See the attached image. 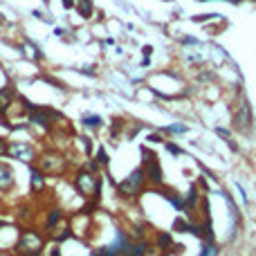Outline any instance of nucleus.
I'll use <instances>...</instances> for the list:
<instances>
[{
	"label": "nucleus",
	"instance_id": "nucleus-8",
	"mask_svg": "<svg viewBox=\"0 0 256 256\" xmlns=\"http://www.w3.org/2000/svg\"><path fill=\"white\" fill-rule=\"evenodd\" d=\"M76 9H79V16L90 18L94 12V4H92V0H76Z\"/></svg>",
	"mask_w": 256,
	"mask_h": 256
},
{
	"label": "nucleus",
	"instance_id": "nucleus-13",
	"mask_svg": "<svg viewBox=\"0 0 256 256\" xmlns=\"http://www.w3.org/2000/svg\"><path fill=\"white\" fill-rule=\"evenodd\" d=\"M200 256H218V248L214 243H204L202 252H200Z\"/></svg>",
	"mask_w": 256,
	"mask_h": 256
},
{
	"label": "nucleus",
	"instance_id": "nucleus-11",
	"mask_svg": "<svg viewBox=\"0 0 256 256\" xmlns=\"http://www.w3.org/2000/svg\"><path fill=\"white\" fill-rule=\"evenodd\" d=\"M43 184H45L43 173H38V171L32 173V186H34V191H40V189H43Z\"/></svg>",
	"mask_w": 256,
	"mask_h": 256
},
{
	"label": "nucleus",
	"instance_id": "nucleus-18",
	"mask_svg": "<svg viewBox=\"0 0 256 256\" xmlns=\"http://www.w3.org/2000/svg\"><path fill=\"white\" fill-rule=\"evenodd\" d=\"M99 162L108 164V155H106V150H104V148H99Z\"/></svg>",
	"mask_w": 256,
	"mask_h": 256
},
{
	"label": "nucleus",
	"instance_id": "nucleus-3",
	"mask_svg": "<svg viewBox=\"0 0 256 256\" xmlns=\"http://www.w3.org/2000/svg\"><path fill=\"white\" fill-rule=\"evenodd\" d=\"M76 189H79V194H84L86 198H88V196H99L102 182H99V178H94L92 173H79V176H76Z\"/></svg>",
	"mask_w": 256,
	"mask_h": 256
},
{
	"label": "nucleus",
	"instance_id": "nucleus-22",
	"mask_svg": "<svg viewBox=\"0 0 256 256\" xmlns=\"http://www.w3.org/2000/svg\"><path fill=\"white\" fill-rule=\"evenodd\" d=\"M2 150H7V146H4V140H0V153H2Z\"/></svg>",
	"mask_w": 256,
	"mask_h": 256
},
{
	"label": "nucleus",
	"instance_id": "nucleus-9",
	"mask_svg": "<svg viewBox=\"0 0 256 256\" xmlns=\"http://www.w3.org/2000/svg\"><path fill=\"white\" fill-rule=\"evenodd\" d=\"M63 160L61 158H45L43 160V171H61Z\"/></svg>",
	"mask_w": 256,
	"mask_h": 256
},
{
	"label": "nucleus",
	"instance_id": "nucleus-1",
	"mask_svg": "<svg viewBox=\"0 0 256 256\" xmlns=\"http://www.w3.org/2000/svg\"><path fill=\"white\" fill-rule=\"evenodd\" d=\"M18 252H22L25 256H38L43 252V238L36 232H25L18 243Z\"/></svg>",
	"mask_w": 256,
	"mask_h": 256
},
{
	"label": "nucleus",
	"instance_id": "nucleus-23",
	"mask_svg": "<svg viewBox=\"0 0 256 256\" xmlns=\"http://www.w3.org/2000/svg\"><path fill=\"white\" fill-rule=\"evenodd\" d=\"M227 2H236V4H238V2H240V0H227Z\"/></svg>",
	"mask_w": 256,
	"mask_h": 256
},
{
	"label": "nucleus",
	"instance_id": "nucleus-17",
	"mask_svg": "<svg viewBox=\"0 0 256 256\" xmlns=\"http://www.w3.org/2000/svg\"><path fill=\"white\" fill-rule=\"evenodd\" d=\"M166 150H168V153H173V155H180V153H182V150H180V146L171 144V142H166Z\"/></svg>",
	"mask_w": 256,
	"mask_h": 256
},
{
	"label": "nucleus",
	"instance_id": "nucleus-14",
	"mask_svg": "<svg viewBox=\"0 0 256 256\" xmlns=\"http://www.w3.org/2000/svg\"><path fill=\"white\" fill-rule=\"evenodd\" d=\"M84 124L90 128H99L102 126V117H84Z\"/></svg>",
	"mask_w": 256,
	"mask_h": 256
},
{
	"label": "nucleus",
	"instance_id": "nucleus-24",
	"mask_svg": "<svg viewBox=\"0 0 256 256\" xmlns=\"http://www.w3.org/2000/svg\"><path fill=\"white\" fill-rule=\"evenodd\" d=\"M200 2H204V0H200Z\"/></svg>",
	"mask_w": 256,
	"mask_h": 256
},
{
	"label": "nucleus",
	"instance_id": "nucleus-2",
	"mask_svg": "<svg viewBox=\"0 0 256 256\" xmlns=\"http://www.w3.org/2000/svg\"><path fill=\"white\" fill-rule=\"evenodd\" d=\"M144 180H146V171L144 168H135V171H132L130 176L117 186V189H120L122 196H135L137 191L144 186Z\"/></svg>",
	"mask_w": 256,
	"mask_h": 256
},
{
	"label": "nucleus",
	"instance_id": "nucleus-21",
	"mask_svg": "<svg viewBox=\"0 0 256 256\" xmlns=\"http://www.w3.org/2000/svg\"><path fill=\"white\" fill-rule=\"evenodd\" d=\"M216 132H218V135H222V137H230V132H227L225 128H216Z\"/></svg>",
	"mask_w": 256,
	"mask_h": 256
},
{
	"label": "nucleus",
	"instance_id": "nucleus-20",
	"mask_svg": "<svg viewBox=\"0 0 256 256\" xmlns=\"http://www.w3.org/2000/svg\"><path fill=\"white\" fill-rule=\"evenodd\" d=\"M63 7H66V9L74 7V0H63Z\"/></svg>",
	"mask_w": 256,
	"mask_h": 256
},
{
	"label": "nucleus",
	"instance_id": "nucleus-4",
	"mask_svg": "<svg viewBox=\"0 0 256 256\" xmlns=\"http://www.w3.org/2000/svg\"><path fill=\"white\" fill-rule=\"evenodd\" d=\"M250 126H252V108H250V104L243 99L238 110H236V115H234V128L240 132H245Z\"/></svg>",
	"mask_w": 256,
	"mask_h": 256
},
{
	"label": "nucleus",
	"instance_id": "nucleus-6",
	"mask_svg": "<svg viewBox=\"0 0 256 256\" xmlns=\"http://www.w3.org/2000/svg\"><path fill=\"white\" fill-rule=\"evenodd\" d=\"M144 155L148 158V150H144ZM146 178H148L150 182H155V184H162V168H160V164H158V160L150 155L148 160H146Z\"/></svg>",
	"mask_w": 256,
	"mask_h": 256
},
{
	"label": "nucleus",
	"instance_id": "nucleus-19",
	"mask_svg": "<svg viewBox=\"0 0 256 256\" xmlns=\"http://www.w3.org/2000/svg\"><path fill=\"white\" fill-rule=\"evenodd\" d=\"M166 130H171V132H184L186 128H184V126H168Z\"/></svg>",
	"mask_w": 256,
	"mask_h": 256
},
{
	"label": "nucleus",
	"instance_id": "nucleus-12",
	"mask_svg": "<svg viewBox=\"0 0 256 256\" xmlns=\"http://www.w3.org/2000/svg\"><path fill=\"white\" fill-rule=\"evenodd\" d=\"M173 230H176V232H184V234H189V230H191V222H186L184 218H178V220L173 222Z\"/></svg>",
	"mask_w": 256,
	"mask_h": 256
},
{
	"label": "nucleus",
	"instance_id": "nucleus-10",
	"mask_svg": "<svg viewBox=\"0 0 256 256\" xmlns=\"http://www.w3.org/2000/svg\"><path fill=\"white\" fill-rule=\"evenodd\" d=\"M164 198H166L168 202H171L176 209H180V212H184V200H182L178 194H168V191H166V194H164Z\"/></svg>",
	"mask_w": 256,
	"mask_h": 256
},
{
	"label": "nucleus",
	"instance_id": "nucleus-16",
	"mask_svg": "<svg viewBox=\"0 0 256 256\" xmlns=\"http://www.w3.org/2000/svg\"><path fill=\"white\" fill-rule=\"evenodd\" d=\"M61 218V212L58 209H54V212H50V218H48V227H54L56 225V220Z\"/></svg>",
	"mask_w": 256,
	"mask_h": 256
},
{
	"label": "nucleus",
	"instance_id": "nucleus-5",
	"mask_svg": "<svg viewBox=\"0 0 256 256\" xmlns=\"http://www.w3.org/2000/svg\"><path fill=\"white\" fill-rule=\"evenodd\" d=\"M7 153L12 155V158L20 160V162H32V160H34V148H32L30 144H25V142H16V144L7 146Z\"/></svg>",
	"mask_w": 256,
	"mask_h": 256
},
{
	"label": "nucleus",
	"instance_id": "nucleus-15",
	"mask_svg": "<svg viewBox=\"0 0 256 256\" xmlns=\"http://www.w3.org/2000/svg\"><path fill=\"white\" fill-rule=\"evenodd\" d=\"M158 245H160V248H171V236H168V234H160L158 236Z\"/></svg>",
	"mask_w": 256,
	"mask_h": 256
},
{
	"label": "nucleus",
	"instance_id": "nucleus-7",
	"mask_svg": "<svg viewBox=\"0 0 256 256\" xmlns=\"http://www.w3.org/2000/svg\"><path fill=\"white\" fill-rule=\"evenodd\" d=\"M12 184H14V171L7 164H0V189L7 191L12 189Z\"/></svg>",
	"mask_w": 256,
	"mask_h": 256
}]
</instances>
